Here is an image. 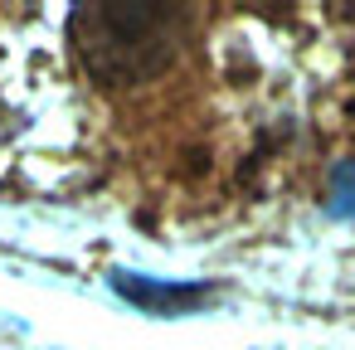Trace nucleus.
<instances>
[{"mask_svg":"<svg viewBox=\"0 0 355 350\" xmlns=\"http://www.w3.org/2000/svg\"><path fill=\"white\" fill-rule=\"evenodd\" d=\"M190 10L180 6H78L69 44L98 88H141L180 54Z\"/></svg>","mask_w":355,"mask_h":350,"instance_id":"1","label":"nucleus"},{"mask_svg":"<svg viewBox=\"0 0 355 350\" xmlns=\"http://www.w3.org/2000/svg\"><path fill=\"white\" fill-rule=\"evenodd\" d=\"M112 287L141 311H195L200 301H209L205 282H156L137 272H112Z\"/></svg>","mask_w":355,"mask_h":350,"instance_id":"2","label":"nucleus"},{"mask_svg":"<svg viewBox=\"0 0 355 350\" xmlns=\"http://www.w3.org/2000/svg\"><path fill=\"white\" fill-rule=\"evenodd\" d=\"M326 204H331V214H340V219H355V161H345V166L331 175Z\"/></svg>","mask_w":355,"mask_h":350,"instance_id":"3","label":"nucleus"}]
</instances>
